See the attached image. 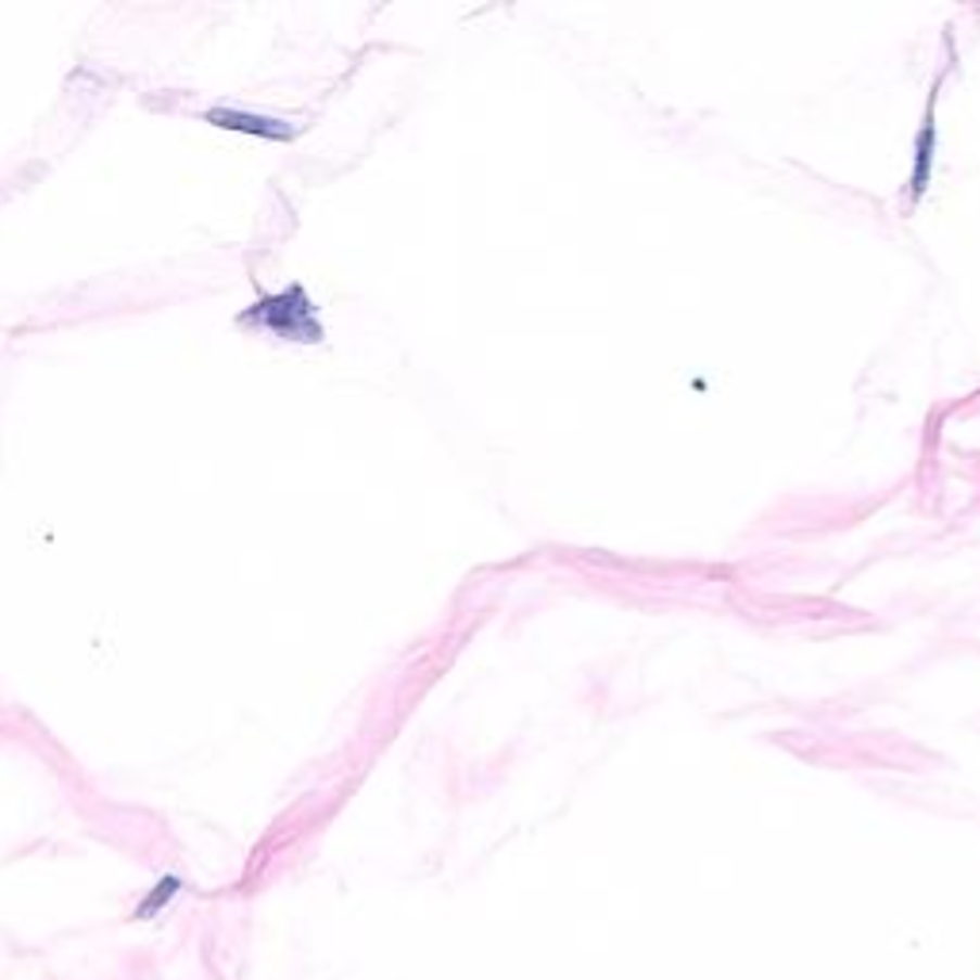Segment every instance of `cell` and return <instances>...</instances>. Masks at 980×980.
<instances>
[{
    "mask_svg": "<svg viewBox=\"0 0 980 980\" xmlns=\"http://www.w3.org/2000/svg\"><path fill=\"white\" fill-rule=\"evenodd\" d=\"M242 326H257V330H268L276 338L288 341H322V326H318L315 303L307 300L300 284L284 288L280 295H265L257 300L242 318Z\"/></svg>",
    "mask_w": 980,
    "mask_h": 980,
    "instance_id": "1",
    "label": "cell"
},
{
    "mask_svg": "<svg viewBox=\"0 0 980 980\" xmlns=\"http://www.w3.org/2000/svg\"><path fill=\"white\" fill-rule=\"evenodd\" d=\"M207 123H219V127L230 130H250V135L260 138H292V127H280V119H260V115H245V112H207Z\"/></svg>",
    "mask_w": 980,
    "mask_h": 980,
    "instance_id": "2",
    "label": "cell"
}]
</instances>
